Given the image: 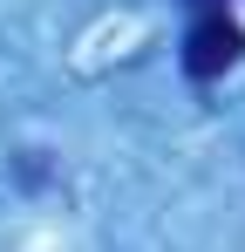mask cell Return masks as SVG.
<instances>
[{"label":"cell","instance_id":"6da1fadb","mask_svg":"<svg viewBox=\"0 0 245 252\" xmlns=\"http://www.w3.org/2000/svg\"><path fill=\"white\" fill-rule=\"evenodd\" d=\"M239 55H245V34H239V21H225V7L191 21V34H184V68H191L198 82L225 75V68H232Z\"/></svg>","mask_w":245,"mask_h":252},{"label":"cell","instance_id":"7a4b0ae2","mask_svg":"<svg viewBox=\"0 0 245 252\" xmlns=\"http://www.w3.org/2000/svg\"><path fill=\"white\" fill-rule=\"evenodd\" d=\"M191 7H198V14H218V0H191Z\"/></svg>","mask_w":245,"mask_h":252}]
</instances>
